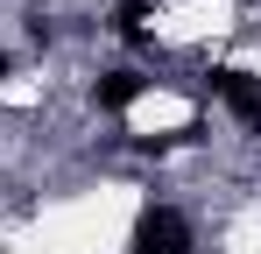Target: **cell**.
I'll list each match as a JSON object with an SVG mask.
<instances>
[{"instance_id": "1", "label": "cell", "mask_w": 261, "mask_h": 254, "mask_svg": "<svg viewBox=\"0 0 261 254\" xmlns=\"http://www.w3.org/2000/svg\"><path fill=\"white\" fill-rule=\"evenodd\" d=\"M134 254H191V219L170 205H148L134 219Z\"/></svg>"}, {"instance_id": "2", "label": "cell", "mask_w": 261, "mask_h": 254, "mask_svg": "<svg viewBox=\"0 0 261 254\" xmlns=\"http://www.w3.org/2000/svg\"><path fill=\"white\" fill-rule=\"evenodd\" d=\"M212 92L261 134V78H247V71H212Z\"/></svg>"}, {"instance_id": "3", "label": "cell", "mask_w": 261, "mask_h": 254, "mask_svg": "<svg viewBox=\"0 0 261 254\" xmlns=\"http://www.w3.org/2000/svg\"><path fill=\"white\" fill-rule=\"evenodd\" d=\"M141 71H106V78H92V106H99V113H127L134 99H141Z\"/></svg>"}, {"instance_id": "4", "label": "cell", "mask_w": 261, "mask_h": 254, "mask_svg": "<svg viewBox=\"0 0 261 254\" xmlns=\"http://www.w3.org/2000/svg\"><path fill=\"white\" fill-rule=\"evenodd\" d=\"M148 14H155V0H120V14H113V29L127 42H148Z\"/></svg>"}, {"instance_id": "5", "label": "cell", "mask_w": 261, "mask_h": 254, "mask_svg": "<svg viewBox=\"0 0 261 254\" xmlns=\"http://www.w3.org/2000/svg\"><path fill=\"white\" fill-rule=\"evenodd\" d=\"M0 71H7V49H0Z\"/></svg>"}]
</instances>
